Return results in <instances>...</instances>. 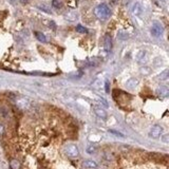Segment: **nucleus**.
<instances>
[{
  "mask_svg": "<svg viewBox=\"0 0 169 169\" xmlns=\"http://www.w3.org/2000/svg\"><path fill=\"white\" fill-rule=\"evenodd\" d=\"M163 31L164 30H163L162 24H160L159 22H155L152 28H151V34L155 37H161L163 34Z\"/></svg>",
  "mask_w": 169,
  "mask_h": 169,
  "instance_id": "obj_3",
  "label": "nucleus"
},
{
  "mask_svg": "<svg viewBox=\"0 0 169 169\" xmlns=\"http://www.w3.org/2000/svg\"><path fill=\"white\" fill-rule=\"evenodd\" d=\"M138 84V80L136 78H130L129 80H127L126 86L128 87V88H130V89H133V88H135V86Z\"/></svg>",
  "mask_w": 169,
  "mask_h": 169,
  "instance_id": "obj_11",
  "label": "nucleus"
},
{
  "mask_svg": "<svg viewBox=\"0 0 169 169\" xmlns=\"http://www.w3.org/2000/svg\"><path fill=\"white\" fill-rule=\"evenodd\" d=\"M87 151H88L89 153H92V152H94V151H95V148H94V147H90V148H88V150H87Z\"/></svg>",
  "mask_w": 169,
  "mask_h": 169,
  "instance_id": "obj_20",
  "label": "nucleus"
},
{
  "mask_svg": "<svg viewBox=\"0 0 169 169\" xmlns=\"http://www.w3.org/2000/svg\"><path fill=\"white\" fill-rule=\"evenodd\" d=\"M163 142H165V143H168V134H166V135L163 136Z\"/></svg>",
  "mask_w": 169,
  "mask_h": 169,
  "instance_id": "obj_19",
  "label": "nucleus"
},
{
  "mask_svg": "<svg viewBox=\"0 0 169 169\" xmlns=\"http://www.w3.org/2000/svg\"><path fill=\"white\" fill-rule=\"evenodd\" d=\"M162 1H167V0H162Z\"/></svg>",
  "mask_w": 169,
  "mask_h": 169,
  "instance_id": "obj_23",
  "label": "nucleus"
},
{
  "mask_svg": "<svg viewBox=\"0 0 169 169\" xmlns=\"http://www.w3.org/2000/svg\"><path fill=\"white\" fill-rule=\"evenodd\" d=\"M94 13H95V16L97 17L99 20H106V19L109 18L110 16V9L109 6L105 3H101L95 7L94 10Z\"/></svg>",
  "mask_w": 169,
  "mask_h": 169,
  "instance_id": "obj_1",
  "label": "nucleus"
},
{
  "mask_svg": "<svg viewBox=\"0 0 169 169\" xmlns=\"http://www.w3.org/2000/svg\"><path fill=\"white\" fill-rule=\"evenodd\" d=\"M52 6L55 7V9H59V7H60V3H59L57 0H53V1H52Z\"/></svg>",
  "mask_w": 169,
  "mask_h": 169,
  "instance_id": "obj_17",
  "label": "nucleus"
},
{
  "mask_svg": "<svg viewBox=\"0 0 169 169\" xmlns=\"http://www.w3.org/2000/svg\"><path fill=\"white\" fill-rule=\"evenodd\" d=\"M10 167H11V169H20V163L16 159H13L10 162Z\"/></svg>",
  "mask_w": 169,
  "mask_h": 169,
  "instance_id": "obj_12",
  "label": "nucleus"
},
{
  "mask_svg": "<svg viewBox=\"0 0 169 169\" xmlns=\"http://www.w3.org/2000/svg\"><path fill=\"white\" fill-rule=\"evenodd\" d=\"M64 151H66V155L69 156V158L71 159H75L77 158L78 155H79V151H78V148L77 146L73 145V144H70V145H68L64 149Z\"/></svg>",
  "mask_w": 169,
  "mask_h": 169,
  "instance_id": "obj_2",
  "label": "nucleus"
},
{
  "mask_svg": "<svg viewBox=\"0 0 169 169\" xmlns=\"http://www.w3.org/2000/svg\"><path fill=\"white\" fill-rule=\"evenodd\" d=\"M104 46H105V49L107 51H110L111 47H112V41H111V37L109 35L105 36V39H104Z\"/></svg>",
  "mask_w": 169,
  "mask_h": 169,
  "instance_id": "obj_10",
  "label": "nucleus"
},
{
  "mask_svg": "<svg viewBox=\"0 0 169 169\" xmlns=\"http://www.w3.org/2000/svg\"><path fill=\"white\" fill-rule=\"evenodd\" d=\"M105 89L107 93H110V83H109V80L105 81Z\"/></svg>",
  "mask_w": 169,
  "mask_h": 169,
  "instance_id": "obj_16",
  "label": "nucleus"
},
{
  "mask_svg": "<svg viewBox=\"0 0 169 169\" xmlns=\"http://www.w3.org/2000/svg\"><path fill=\"white\" fill-rule=\"evenodd\" d=\"M158 94L161 96V97H167V96L169 95V89H168V87L161 86L160 88L158 89Z\"/></svg>",
  "mask_w": 169,
  "mask_h": 169,
  "instance_id": "obj_6",
  "label": "nucleus"
},
{
  "mask_svg": "<svg viewBox=\"0 0 169 169\" xmlns=\"http://www.w3.org/2000/svg\"><path fill=\"white\" fill-rule=\"evenodd\" d=\"M162 132H163V127L160 126V125H155V126H152V128H151L149 135L153 138H158L161 136Z\"/></svg>",
  "mask_w": 169,
  "mask_h": 169,
  "instance_id": "obj_4",
  "label": "nucleus"
},
{
  "mask_svg": "<svg viewBox=\"0 0 169 169\" xmlns=\"http://www.w3.org/2000/svg\"><path fill=\"white\" fill-rule=\"evenodd\" d=\"M132 13L133 15H135V16H141V15L143 14V6H141V3L136 2V3L134 4L132 7Z\"/></svg>",
  "mask_w": 169,
  "mask_h": 169,
  "instance_id": "obj_5",
  "label": "nucleus"
},
{
  "mask_svg": "<svg viewBox=\"0 0 169 169\" xmlns=\"http://www.w3.org/2000/svg\"><path fill=\"white\" fill-rule=\"evenodd\" d=\"M35 36L39 41H41V42L47 41V38H46V36H44V34L40 33V32H35Z\"/></svg>",
  "mask_w": 169,
  "mask_h": 169,
  "instance_id": "obj_13",
  "label": "nucleus"
},
{
  "mask_svg": "<svg viewBox=\"0 0 169 169\" xmlns=\"http://www.w3.org/2000/svg\"><path fill=\"white\" fill-rule=\"evenodd\" d=\"M94 113L96 114V115L98 116V117L101 118H106L107 117V112L105 110H104L101 107H95L94 108Z\"/></svg>",
  "mask_w": 169,
  "mask_h": 169,
  "instance_id": "obj_7",
  "label": "nucleus"
},
{
  "mask_svg": "<svg viewBox=\"0 0 169 169\" xmlns=\"http://www.w3.org/2000/svg\"><path fill=\"white\" fill-rule=\"evenodd\" d=\"M76 31H77L78 33H83V34L88 33V30H87L86 28H84L83 26H80V24H78V26H76Z\"/></svg>",
  "mask_w": 169,
  "mask_h": 169,
  "instance_id": "obj_14",
  "label": "nucleus"
},
{
  "mask_svg": "<svg viewBox=\"0 0 169 169\" xmlns=\"http://www.w3.org/2000/svg\"><path fill=\"white\" fill-rule=\"evenodd\" d=\"M21 2H22V3H26V2H27V0H21Z\"/></svg>",
  "mask_w": 169,
  "mask_h": 169,
  "instance_id": "obj_22",
  "label": "nucleus"
},
{
  "mask_svg": "<svg viewBox=\"0 0 169 169\" xmlns=\"http://www.w3.org/2000/svg\"><path fill=\"white\" fill-rule=\"evenodd\" d=\"M3 132H4V128H3V126L0 124V134H3Z\"/></svg>",
  "mask_w": 169,
  "mask_h": 169,
  "instance_id": "obj_21",
  "label": "nucleus"
},
{
  "mask_svg": "<svg viewBox=\"0 0 169 169\" xmlns=\"http://www.w3.org/2000/svg\"><path fill=\"white\" fill-rule=\"evenodd\" d=\"M98 101L103 106H105V107H108V103L106 101V99L105 98H101V97H98Z\"/></svg>",
  "mask_w": 169,
  "mask_h": 169,
  "instance_id": "obj_18",
  "label": "nucleus"
},
{
  "mask_svg": "<svg viewBox=\"0 0 169 169\" xmlns=\"http://www.w3.org/2000/svg\"><path fill=\"white\" fill-rule=\"evenodd\" d=\"M83 166L84 168H89V169H93V168H96L97 167V164H96L94 161H91V160H87V161H84L83 163Z\"/></svg>",
  "mask_w": 169,
  "mask_h": 169,
  "instance_id": "obj_9",
  "label": "nucleus"
},
{
  "mask_svg": "<svg viewBox=\"0 0 169 169\" xmlns=\"http://www.w3.org/2000/svg\"><path fill=\"white\" fill-rule=\"evenodd\" d=\"M17 104H18V106H20L21 108H28L31 105V101H29L28 98H19L18 101H17Z\"/></svg>",
  "mask_w": 169,
  "mask_h": 169,
  "instance_id": "obj_8",
  "label": "nucleus"
},
{
  "mask_svg": "<svg viewBox=\"0 0 169 169\" xmlns=\"http://www.w3.org/2000/svg\"><path fill=\"white\" fill-rule=\"evenodd\" d=\"M110 133H112V134H114V135H116V136H121V138H124V134L123 133H121V132H118V131H115V130H110L109 131Z\"/></svg>",
  "mask_w": 169,
  "mask_h": 169,
  "instance_id": "obj_15",
  "label": "nucleus"
}]
</instances>
